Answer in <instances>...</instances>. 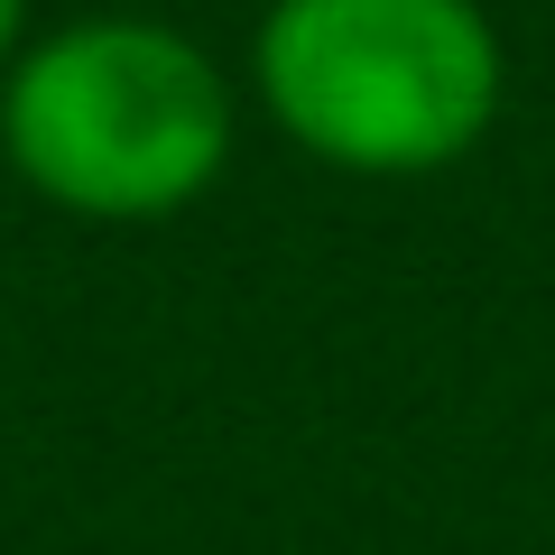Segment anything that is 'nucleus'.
<instances>
[{
	"mask_svg": "<svg viewBox=\"0 0 555 555\" xmlns=\"http://www.w3.org/2000/svg\"><path fill=\"white\" fill-rule=\"evenodd\" d=\"M241 93L204 38L167 20L47 28L0 75V158L75 222H177L232 167Z\"/></svg>",
	"mask_w": 555,
	"mask_h": 555,
	"instance_id": "1",
	"label": "nucleus"
},
{
	"mask_svg": "<svg viewBox=\"0 0 555 555\" xmlns=\"http://www.w3.org/2000/svg\"><path fill=\"white\" fill-rule=\"evenodd\" d=\"M250 93L297 158L334 177H444L509 102V47L481 0H269Z\"/></svg>",
	"mask_w": 555,
	"mask_h": 555,
	"instance_id": "2",
	"label": "nucleus"
},
{
	"mask_svg": "<svg viewBox=\"0 0 555 555\" xmlns=\"http://www.w3.org/2000/svg\"><path fill=\"white\" fill-rule=\"evenodd\" d=\"M20 28H28V0H0V75H10V56H20Z\"/></svg>",
	"mask_w": 555,
	"mask_h": 555,
	"instance_id": "3",
	"label": "nucleus"
}]
</instances>
